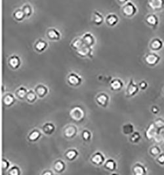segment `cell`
<instances>
[{
  "label": "cell",
  "mask_w": 164,
  "mask_h": 175,
  "mask_svg": "<svg viewBox=\"0 0 164 175\" xmlns=\"http://www.w3.org/2000/svg\"><path fill=\"white\" fill-rule=\"evenodd\" d=\"M137 11V9L135 4H133L132 2H129L124 4V7L122 8L123 14L127 17H131L133 15H135Z\"/></svg>",
  "instance_id": "1"
},
{
  "label": "cell",
  "mask_w": 164,
  "mask_h": 175,
  "mask_svg": "<svg viewBox=\"0 0 164 175\" xmlns=\"http://www.w3.org/2000/svg\"><path fill=\"white\" fill-rule=\"evenodd\" d=\"M160 60L161 57L155 53H150L147 54L144 57V61L146 62V63L150 66H152V67L158 64Z\"/></svg>",
  "instance_id": "2"
},
{
  "label": "cell",
  "mask_w": 164,
  "mask_h": 175,
  "mask_svg": "<svg viewBox=\"0 0 164 175\" xmlns=\"http://www.w3.org/2000/svg\"><path fill=\"white\" fill-rule=\"evenodd\" d=\"M139 91V86L135 83L133 79L130 80V82L127 88V97H133Z\"/></svg>",
  "instance_id": "3"
},
{
  "label": "cell",
  "mask_w": 164,
  "mask_h": 175,
  "mask_svg": "<svg viewBox=\"0 0 164 175\" xmlns=\"http://www.w3.org/2000/svg\"><path fill=\"white\" fill-rule=\"evenodd\" d=\"M76 53L79 56L82 57H89L90 58H92L93 56V48L92 47H89L87 46H86L81 48L80 50L76 51Z\"/></svg>",
  "instance_id": "4"
},
{
  "label": "cell",
  "mask_w": 164,
  "mask_h": 175,
  "mask_svg": "<svg viewBox=\"0 0 164 175\" xmlns=\"http://www.w3.org/2000/svg\"><path fill=\"white\" fill-rule=\"evenodd\" d=\"M21 64V59L17 56H12L8 59V65L12 69H17Z\"/></svg>",
  "instance_id": "5"
},
{
  "label": "cell",
  "mask_w": 164,
  "mask_h": 175,
  "mask_svg": "<svg viewBox=\"0 0 164 175\" xmlns=\"http://www.w3.org/2000/svg\"><path fill=\"white\" fill-rule=\"evenodd\" d=\"M149 7L154 11H160L164 9V0H149Z\"/></svg>",
  "instance_id": "6"
},
{
  "label": "cell",
  "mask_w": 164,
  "mask_h": 175,
  "mask_svg": "<svg viewBox=\"0 0 164 175\" xmlns=\"http://www.w3.org/2000/svg\"><path fill=\"white\" fill-rule=\"evenodd\" d=\"M82 78L76 73H70L68 77V82L72 86H77L80 85L82 83Z\"/></svg>",
  "instance_id": "7"
},
{
  "label": "cell",
  "mask_w": 164,
  "mask_h": 175,
  "mask_svg": "<svg viewBox=\"0 0 164 175\" xmlns=\"http://www.w3.org/2000/svg\"><path fill=\"white\" fill-rule=\"evenodd\" d=\"M150 47L152 51H160L163 47V42L161 39L158 38H156L152 40L151 43L150 44Z\"/></svg>",
  "instance_id": "8"
},
{
  "label": "cell",
  "mask_w": 164,
  "mask_h": 175,
  "mask_svg": "<svg viewBox=\"0 0 164 175\" xmlns=\"http://www.w3.org/2000/svg\"><path fill=\"white\" fill-rule=\"evenodd\" d=\"M47 38L51 41H58L60 39V33L55 28H49L47 33Z\"/></svg>",
  "instance_id": "9"
},
{
  "label": "cell",
  "mask_w": 164,
  "mask_h": 175,
  "mask_svg": "<svg viewBox=\"0 0 164 175\" xmlns=\"http://www.w3.org/2000/svg\"><path fill=\"white\" fill-rule=\"evenodd\" d=\"M145 21L148 25L154 28H156L159 24L158 18H157V17L156 15L154 14H150L147 15V17H146Z\"/></svg>",
  "instance_id": "10"
},
{
  "label": "cell",
  "mask_w": 164,
  "mask_h": 175,
  "mask_svg": "<svg viewBox=\"0 0 164 175\" xmlns=\"http://www.w3.org/2000/svg\"><path fill=\"white\" fill-rule=\"evenodd\" d=\"M47 46L48 44L47 42L42 39H40L37 41H35V43L34 44L35 50L39 53L44 51L47 49Z\"/></svg>",
  "instance_id": "11"
},
{
  "label": "cell",
  "mask_w": 164,
  "mask_h": 175,
  "mask_svg": "<svg viewBox=\"0 0 164 175\" xmlns=\"http://www.w3.org/2000/svg\"><path fill=\"white\" fill-rule=\"evenodd\" d=\"M82 38L84 42V44L89 47H92L95 42L93 35L91 34L90 32L85 34Z\"/></svg>",
  "instance_id": "12"
},
{
  "label": "cell",
  "mask_w": 164,
  "mask_h": 175,
  "mask_svg": "<svg viewBox=\"0 0 164 175\" xmlns=\"http://www.w3.org/2000/svg\"><path fill=\"white\" fill-rule=\"evenodd\" d=\"M119 21V18L116 14H109L106 17V22L108 26H116Z\"/></svg>",
  "instance_id": "13"
},
{
  "label": "cell",
  "mask_w": 164,
  "mask_h": 175,
  "mask_svg": "<svg viewBox=\"0 0 164 175\" xmlns=\"http://www.w3.org/2000/svg\"><path fill=\"white\" fill-rule=\"evenodd\" d=\"M134 175H147V171L144 165L140 163L136 164L133 168Z\"/></svg>",
  "instance_id": "14"
},
{
  "label": "cell",
  "mask_w": 164,
  "mask_h": 175,
  "mask_svg": "<svg viewBox=\"0 0 164 175\" xmlns=\"http://www.w3.org/2000/svg\"><path fill=\"white\" fill-rule=\"evenodd\" d=\"M70 112V115L72 116V118L74 120H80L83 117V111L80 107H75L74 109H73L72 111Z\"/></svg>",
  "instance_id": "15"
},
{
  "label": "cell",
  "mask_w": 164,
  "mask_h": 175,
  "mask_svg": "<svg viewBox=\"0 0 164 175\" xmlns=\"http://www.w3.org/2000/svg\"><path fill=\"white\" fill-rule=\"evenodd\" d=\"M86 46H87V45L84 44V42L82 40V38H76L73 40L71 43V47L73 48V49L75 50L76 51L79 50H80L81 48H82L83 47Z\"/></svg>",
  "instance_id": "16"
},
{
  "label": "cell",
  "mask_w": 164,
  "mask_h": 175,
  "mask_svg": "<svg viewBox=\"0 0 164 175\" xmlns=\"http://www.w3.org/2000/svg\"><path fill=\"white\" fill-rule=\"evenodd\" d=\"M93 22L95 25L100 26L104 22V18L103 16L98 11H94L93 17Z\"/></svg>",
  "instance_id": "17"
},
{
  "label": "cell",
  "mask_w": 164,
  "mask_h": 175,
  "mask_svg": "<svg viewBox=\"0 0 164 175\" xmlns=\"http://www.w3.org/2000/svg\"><path fill=\"white\" fill-rule=\"evenodd\" d=\"M156 127L155 126L154 123L151 124L150 125V126L147 131V133H146V136H147V138L148 140H151L156 137Z\"/></svg>",
  "instance_id": "18"
},
{
  "label": "cell",
  "mask_w": 164,
  "mask_h": 175,
  "mask_svg": "<svg viewBox=\"0 0 164 175\" xmlns=\"http://www.w3.org/2000/svg\"><path fill=\"white\" fill-rule=\"evenodd\" d=\"M13 17L17 21H22L24 19V18L26 17V15L24 14L22 9H19L15 11L13 13Z\"/></svg>",
  "instance_id": "19"
},
{
  "label": "cell",
  "mask_w": 164,
  "mask_h": 175,
  "mask_svg": "<svg viewBox=\"0 0 164 175\" xmlns=\"http://www.w3.org/2000/svg\"><path fill=\"white\" fill-rule=\"evenodd\" d=\"M122 86H123V82L119 79H114L110 83V87L112 90H115V91H118V90H121Z\"/></svg>",
  "instance_id": "20"
},
{
  "label": "cell",
  "mask_w": 164,
  "mask_h": 175,
  "mask_svg": "<svg viewBox=\"0 0 164 175\" xmlns=\"http://www.w3.org/2000/svg\"><path fill=\"white\" fill-rule=\"evenodd\" d=\"M47 92H48L47 88L44 85H38L35 88L36 94H37L41 98L45 96L47 94Z\"/></svg>",
  "instance_id": "21"
},
{
  "label": "cell",
  "mask_w": 164,
  "mask_h": 175,
  "mask_svg": "<svg viewBox=\"0 0 164 175\" xmlns=\"http://www.w3.org/2000/svg\"><path fill=\"white\" fill-rule=\"evenodd\" d=\"M149 153L153 158H157V156H159L162 153V151L159 146H154L150 148L149 150Z\"/></svg>",
  "instance_id": "22"
},
{
  "label": "cell",
  "mask_w": 164,
  "mask_h": 175,
  "mask_svg": "<svg viewBox=\"0 0 164 175\" xmlns=\"http://www.w3.org/2000/svg\"><path fill=\"white\" fill-rule=\"evenodd\" d=\"M97 102L102 106H105L107 103H108V96H107L106 94H101L100 95H99L98 97L96 98Z\"/></svg>",
  "instance_id": "23"
},
{
  "label": "cell",
  "mask_w": 164,
  "mask_h": 175,
  "mask_svg": "<svg viewBox=\"0 0 164 175\" xmlns=\"http://www.w3.org/2000/svg\"><path fill=\"white\" fill-rule=\"evenodd\" d=\"M14 101H15V98L13 97V95H12L11 94H9L7 95H5V98H3L4 104L7 106H9L12 105L14 103Z\"/></svg>",
  "instance_id": "24"
},
{
  "label": "cell",
  "mask_w": 164,
  "mask_h": 175,
  "mask_svg": "<svg viewBox=\"0 0 164 175\" xmlns=\"http://www.w3.org/2000/svg\"><path fill=\"white\" fill-rule=\"evenodd\" d=\"M141 140V134L138 132H133V133L131 135V142H133V143H137L140 142Z\"/></svg>",
  "instance_id": "25"
},
{
  "label": "cell",
  "mask_w": 164,
  "mask_h": 175,
  "mask_svg": "<svg viewBox=\"0 0 164 175\" xmlns=\"http://www.w3.org/2000/svg\"><path fill=\"white\" fill-rule=\"evenodd\" d=\"M22 11H24V14H25V15H26V17H30L32 15V12H33V11H32V7L31 6H30V5H28V4H25L24 5L23 7H22Z\"/></svg>",
  "instance_id": "26"
},
{
  "label": "cell",
  "mask_w": 164,
  "mask_h": 175,
  "mask_svg": "<svg viewBox=\"0 0 164 175\" xmlns=\"http://www.w3.org/2000/svg\"><path fill=\"white\" fill-rule=\"evenodd\" d=\"M123 131L125 134H133L134 132V126L131 124H127L123 127Z\"/></svg>",
  "instance_id": "27"
},
{
  "label": "cell",
  "mask_w": 164,
  "mask_h": 175,
  "mask_svg": "<svg viewBox=\"0 0 164 175\" xmlns=\"http://www.w3.org/2000/svg\"><path fill=\"white\" fill-rule=\"evenodd\" d=\"M103 161H104V159H103V157L100 153H96L92 158V161L96 165H101L103 162Z\"/></svg>",
  "instance_id": "28"
},
{
  "label": "cell",
  "mask_w": 164,
  "mask_h": 175,
  "mask_svg": "<svg viewBox=\"0 0 164 175\" xmlns=\"http://www.w3.org/2000/svg\"><path fill=\"white\" fill-rule=\"evenodd\" d=\"M28 92H27V90L25 88H23V87H21L19 90H17L16 92V94L17 95L19 96V97L21 99L24 98L25 96H26Z\"/></svg>",
  "instance_id": "29"
},
{
  "label": "cell",
  "mask_w": 164,
  "mask_h": 175,
  "mask_svg": "<svg viewBox=\"0 0 164 175\" xmlns=\"http://www.w3.org/2000/svg\"><path fill=\"white\" fill-rule=\"evenodd\" d=\"M154 124L157 129H163L164 127V120L162 118L157 119L154 121Z\"/></svg>",
  "instance_id": "30"
},
{
  "label": "cell",
  "mask_w": 164,
  "mask_h": 175,
  "mask_svg": "<svg viewBox=\"0 0 164 175\" xmlns=\"http://www.w3.org/2000/svg\"><path fill=\"white\" fill-rule=\"evenodd\" d=\"M76 132V130L74 127H68V129H66L65 130V135L67 137H72L74 135H75Z\"/></svg>",
  "instance_id": "31"
},
{
  "label": "cell",
  "mask_w": 164,
  "mask_h": 175,
  "mask_svg": "<svg viewBox=\"0 0 164 175\" xmlns=\"http://www.w3.org/2000/svg\"><path fill=\"white\" fill-rule=\"evenodd\" d=\"M27 100L30 102H33L36 99V95L33 90H30L26 95Z\"/></svg>",
  "instance_id": "32"
},
{
  "label": "cell",
  "mask_w": 164,
  "mask_h": 175,
  "mask_svg": "<svg viewBox=\"0 0 164 175\" xmlns=\"http://www.w3.org/2000/svg\"><path fill=\"white\" fill-rule=\"evenodd\" d=\"M54 129V126L51 124H47L44 126V131L47 134H52Z\"/></svg>",
  "instance_id": "33"
},
{
  "label": "cell",
  "mask_w": 164,
  "mask_h": 175,
  "mask_svg": "<svg viewBox=\"0 0 164 175\" xmlns=\"http://www.w3.org/2000/svg\"><path fill=\"white\" fill-rule=\"evenodd\" d=\"M77 156V152L75 150H70L66 153V157L70 160H73Z\"/></svg>",
  "instance_id": "34"
},
{
  "label": "cell",
  "mask_w": 164,
  "mask_h": 175,
  "mask_svg": "<svg viewBox=\"0 0 164 175\" xmlns=\"http://www.w3.org/2000/svg\"><path fill=\"white\" fill-rule=\"evenodd\" d=\"M54 168H55V169L59 172L62 171L64 168V163L62 161H58L55 164V165H54Z\"/></svg>",
  "instance_id": "35"
},
{
  "label": "cell",
  "mask_w": 164,
  "mask_h": 175,
  "mask_svg": "<svg viewBox=\"0 0 164 175\" xmlns=\"http://www.w3.org/2000/svg\"><path fill=\"white\" fill-rule=\"evenodd\" d=\"M156 162L161 166H164V153H162L156 158Z\"/></svg>",
  "instance_id": "36"
},
{
  "label": "cell",
  "mask_w": 164,
  "mask_h": 175,
  "mask_svg": "<svg viewBox=\"0 0 164 175\" xmlns=\"http://www.w3.org/2000/svg\"><path fill=\"white\" fill-rule=\"evenodd\" d=\"M40 136V134L38 132H37V131H34V132H33L31 134V135L30 136L29 138H30V140L34 141V140H38Z\"/></svg>",
  "instance_id": "37"
},
{
  "label": "cell",
  "mask_w": 164,
  "mask_h": 175,
  "mask_svg": "<svg viewBox=\"0 0 164 175\" xmlns=\"http://www.w3.org/2000/svg\"><path fill=\"white\" fill-rule=\"evenodd\" d=\"M115 167H116V165H115L114 162L112 161H108L106 163V167L109 168V169H110V170H114Z\"/></svg>",
  "instance_id": "38"
},
{
  "label": "cell",
  "mask_w": 164,
  "mask_h": 175,
  "mask_svg": "<svg viewBox=\"0 0 164 175\" xmlns=\"http://www.w3.org/2000/svg\"><path fill=\"white\" fill-rule=\"evenodd\" d=\"M160 109L157 106H156V105H153L151 108L152 113L154 114H158L160 113Z\"/></svg>",
  "instance_id": "39"
},
{
  "label": "cell",
  "mask_w": 164,
  "mask_h": 175,
  "mask_svg": "<svg viewBox=\"0 0 164 175\" xmlns=\"http://www.w3.org/2000/svg\"><path fill=\"white\" fill-rule=\"evenodd\" d=\"M139 88H140L141 90H144L147 88L148 87V84L146 81H141L140 83H139V85H138Z\"/></svg>",
  "instance_id": "40"
},
{
  "label": "cell",
  "mask_w": 164,
  "mask_h": 175,
  "mask_svg": "<svg viewBox=\"0 0 164 175\" xmlns=\"http://www.w3.org/2000/svg\"><path fill=\"white\" fill-rule=\"evenodd\" d=\"M10 175H19V171L16 167H14L9 172Z\"/></svg>",
  "instance_id": "41"
},
{
  "label": "cell",
  "mask_w": 164,
  "mask_h": 175,
  "mask_svg": "<svg viewBox=\"0 0 164 175\" xmlns=\"http://www.w3.org/2000/svg\"><path fill=\"white\" fill-rule=\"evenodd\" d=\"M83 138L86 140H87L89 139V138H90V134H89V132H87V131H84L83 132Z\"/></svg>",
  "instance_id": "42"
},
{
  "label": "cell",
  "mask_w": 164,
  "mask_h": 175,
  "mask_svg": "<svg viewBox=\"0 0 164 175\" xmlns=\"http://www.w3.org/2000/svg\"><path fill=\"white\" fill-rule=\"evenodd\" d=\"M3 168L4 169H6L8 167H9V163H7L5 160H3V165H2Z\"/></svg>",
  "instance_id": "43"
},
{
  "label": "cell",
  "mask_w": 164,
  "mask_h": 175,
  "mask_svg": "<svg viewBox=\"0 0 164 175\" xmlns=\"http://www.w3.org/2000/svg\"><path fill=\"white\" fill-rule=\"evenodd\" d=\"M118 1H119L121 3L125 4V3L127 2V1H128V0H118Z\"/></svg>",
  "instance_id": "44"
},
{
  "label": "cell",
  "mask_w": 164,
  "mask_h": 175,
  "mask_svg": "<svg viewBox=\"0 0 164 175\" xmlns=\"http://www.w3.org/2000/svg\"><path fill=\"white\" fill-rule=\"evenodd\" d=\"M44 175H52V173L51 172H46L44 174Z\"/></svg>",
  "instance_id": "45"
},
{
  "label": "cell",
  "mask_w": 164,
  "mask_h": 175,
  "mask_svg": "<svg viewBox=\"0 0 164 175\" xmlns=\"http://www.w3.org/2000/svg\"><path fill=\"white\" fill-rule=\"evenodd\" d=\"M162 140L164 141V136L162 137Z\"/></svg>",
  "instance_id": "46"
},
{
  "label": "cell",
  "mask_w": 164,
  "mask_h": 175,
  "mask_svg": "<svg viewBox=\"0 0 164 175\" xmlns=\"http://www.w3.org/2000/svg\"><path fill=\"white\" fill-rule=\"evenodd\" d=\"M163 95H164V89H163Z\"/></svg>",
  "instance_id": "47"
},
{
  "label": "cell",
  "mask_w": 164,
  "mask_h": 175,
  "mask_svg": "<svg viewBox=\"0 0 164 175\" xmlns=\"http://www.w3.org/2000/svg\"><path fill=\"white\" fill-rule=\"evenodd\" d=\"M114 175H116V174H114Z\"/></svg>",
  "instance_id": "48"
},
{
  "label": "cell",
  "mask_w": 164,
  "mask_h": 175,
  "mask_svg": "<svg viewBox=\"0 0 164 175\" xmlns=\"http://www.w3.org/2000/svg\"><path fill=\"white\" fill-rule=\"evenodd\" d=\"M163 128H164V127H163Z\"/></svg>",
  "instance_id": "49"
}]
</instances>
